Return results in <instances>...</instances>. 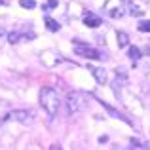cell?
Returning a JSON list of instances; mask_svg holds the SVG:
<instances>
[{
    "label": "cell",
    "instance_id": "6da1fadb",
    "mask_svg": "<svg viewBox=\"0 0 150 150\" xmlns=\"http://www.w3.org/2000/svg\"><path fill=\"white\" fill-rule=\"evenodd\" d=\"M40 105L50 116H55L59 110V95L53 88H42L40 89Z\"/></svg>",
    "mask_w": 150,
    "mask_h": 150
},
{
    "label": "cell",
    "instance_id": "7a4b0ae2",
    "mask_svg": "<svg viewBox=\"0 0 150 150\" xmlns=\"http://www.w3.org/2000/svg\"><path fill=\"white\" fill-rule=\"evenodd\" d=\"M86 105H88V95L82 93V91H72V93H69V97H67L69 114H76V112H80V110H84Z\"/></svg>",
    "mask_w": 150,
    "mask_h": 150
},
{
    "label": "cell",
    "instance_id": "3957f363",
    "mask_svg": "<svg viewBox=\"0 0 150 150\" xmlns=\"http://www.w3.org/2000/svg\"><path fill=\"white\" fill-rule=\"evenodd\" d=\"M105 11L110 17H122L124 11H125V0H106Z\"/></svg>",
    "mask_w": 150,
    "mask_h": 150
},
{
    "label": "cell",
    "instance_id": "277c9868",
    "mask_svg": "<svg viewBox=\"0 0 150 150\" xmlns=\"http://www.w3.org/2000/svg\"><path fill=\"white\" fill-rule=\"evenodd\" d=\"M74 53L82 55V57H86V59H101V53L95 48H91L89 44H76L74 46Z\"/></svg>",
    "mask_w": 150,
    "mask_h": 150
},
{
    "label": "cell",
    "instance_id": "5b68a950",
    "mask_svg": "<svg viewBox=\"0 0 150 150\" xmlns=\"http://www.w3.org/2000/svg\"><path fill=\"white\" fill-rule=\"evenodd\" d=\"M29 38H34V33H10L8 34V40L11 44H17L21 40H29Z\"/></svg>",
    "mask_w": 150,
    "mask_h": 150
},
{
    "label": "cell",
    "instance_id": "8992f818",
    "mask_svg": "<svg viewBox=\"0 0 150 150\" xmlns=\"http://www.w3.org/2000/svg\"><path fill=\"white\" fill-rule=\"evenodd\" d=\"M8 118H13V120H17V122H29L30 118H33V112H29V110H15L10 116H6V120Z\"/></svg>",
    "mask_w": 150,
    "mask_h": 150
},
{
    "label": "cell",
    "instance_id": "52a82bcc",
    "mask_svg": "<svg viewBox=\"0 0 150 150\" xmlns=\"http://www.w3.org/2000/svg\"><path fill=\"white\" fill-rule=\"evenodd\" d=\"M88 70L89 72H93V76H95V80L99 82V84H105L106 82V72L99 67H93V65H88Z\"/></svg>",
    "mask_w": 150,
    "mask_h": 150
},
{
    "label": "cell",
    "instance_id": "ba28073f",
    "mask_svg": "<svg viewBox=\"0 0 150 150\" xmlns=\"http://www.w3.org/2000/svg\"><path fill=\"white\" fill-rule=\"evenodd\" d=\"M101 23H103L101 17H97V15H93V13H89V15H86V17H84V25L89 27V29H95V27H99Z\"/></svg>",
    "mask_w": 150,
    "mask_h": 150
},
{
    "label": "cell",
    "instance_id": "9c48e42d",
    "mask_svg": "<svg viewBox=\"0 0 150 150\" xmlns=\"http://www.w3.org/2000/svg\"><path fill=\"white\" fill-rule=\"evenodd\" d=\"M44 21H46V27H48L51 33H57V30L61 29V25H59V23L55 21V19H51L50 15H46V17H44Z\"/></svg>",
    "mask_w": 150,
    "mask_h": 150
},
{
    "label": "cell",
    "instance_id": "30bf717a",
    "mask_svg": "<svg viewBox=\"0 0 150 150\" xmlns=\"http://www.w3.org/2000/svg\"><path fill=\"white\" fill-rule=\"evenodd\" d=\"M116 36H118V46H120V48H125V46L129 44V36L125 33H118Z\"/></svg>",
    "mask_w": 150,
    "mask_h": 150
},
{
    "label": "cell",
    "instance_id": "8fae6325",
    "mask_svg": "<svg viewBox=\"0 0 150 150\" xmlns=\"http://www.w3.org/2000/svg\"><path fill=\"white\" fill-rule=\"evenodd\" d=\"M137 29H139L141 33H150V21H148V19H144V21H139Z\"/></svg>",
    "mask_w": 150,
    "mask_h": 150
},
{
    "label": "cell",
    "instance_id": "7c38bea8",
    "mask_svg": "<svg viewBox=\"0 0 150 150\" xmlns=\"http://www.w3.org/2000/svg\"><path fill=\"white\" fill-rule=\"evenodd\" d=\"M129 57L131 59H141V50L135 48V46H131V48H129Z\"/></svg>",
    "mask_w": 150,
    "mask_h": 150
},
{
    "label": "cell",
    "instance_id": "4fadbf2b",
    "mask_svg": "<svg viewBox=\"0 0 150 150\" xmlns=\"http://www.w3.org/2000/svg\"><path fill=\"white\" fill-rule=\"evenodd\" d=\"M19 4H21L23 8H29V10L36 6V2H34V0H19Z\"/></svg>",
    "mask_w": 150,
    "mask_h": 150
},
{
    "label": "cell",
    "instance_id": "5bb4252c",
    "mask_svg": "<svg viewBox=\"0 0 150 150\" xmlns=\"http://www.w3.org/2000/svg\"><path fill=\"white\" fill-rule=\"evenodd\" d=\"M55 6H57V0H50V2H48V6H46V8H55Z\"/></svg>",
    "mask_w": 150,
    "mask_h": 150
}]
</instances>
